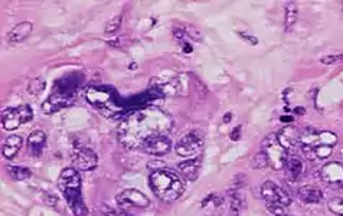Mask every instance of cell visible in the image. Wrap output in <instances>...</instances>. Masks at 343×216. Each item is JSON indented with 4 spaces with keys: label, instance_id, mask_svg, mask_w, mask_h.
<instances>
[{
    "label": "cell",
    "instance_id": "obj_17",
    "mask_svg": "<svg viewBox=\"0 0 343 216\" xmlns=\"http://www.w3.org/2000/svg\"><path fill=\"white\" fill-rule=\"evenodd\" d=\"M26 144H28L29 153L32 156H35V157H39V156L42 155V152H44V148L46 146V134L44 132H41V130L32 132L29 134V137H28Z\"/></svg>",
    "mask_w": 343,
    "mask_h": 216
},
{
    "label": "cell",
    "instance_id": "obj_9",
    "mask_svg": "<svg viewBox=\"0 0 343 216\" xmlns=\"http://www.w3.org/2000/svg\"><path fill=\"white\" fill-rule=\"evenodd\" d=\"M261 196L266 201L267 206L268 205H280V206L287 208L291 203V198L287 195V192L278 185L270 182V180L261 186Z\"/></svg>",
    "mask_w": 343,
    "mask_h": 216
},
{
    "label": "cell",
    "instance_id": "obj_34",
    "mask_svg": "<svg viewBox=\"0 0 343 216\" xmlns=\"http://www.w3.org/2000/svg\"><path fill=\"white\" fill-rule=\"evenodd\" d=\"M283 216H291V215H289V213H286V215H283Z\"/></svg>",
    "mask_w": 343,
    "mask_h": 216
},
{
    "label": "cell",
    "instance_id": "obj_21",
    "mask_svg": "<svg viewBox=\"0 0 343 216\" xmlns=\"http://www.w3.org/2000/svg\"><path fill=\"white\" fill-rule=\"evenodd\" d=\"M229 198H231V206H229V215L239 216L241 210L244 206V199L239 190H229Z\"/></svg>",
    "mask_w": 343,
    "mask_h": 216
},
{
    "label": "cell",
    "instance_id": "obj_15",
    "mask_svg": "<svg viewBox=\"0 0 343 216\" xmlns=\"http://www.w3.org/2000/svg\"><path fill=\"white\" fill-rule=\"evenodd\" d=\"M200 164H202V160H200L199 156H196L195 159H188V160H183L182 163H179L177 169H179V171L182 173V176L186 180L195 182L198 179Z\"/></svg>",
    "mask_w": 343,
    "mask_h": 216
},
{
    "label": "cell",
    "instance_id": "obj_3",
    "mask_svg": "<svg viewBox=\"0 0 343 216\" xmlns=\"http://www.w3.org/2000/svg\"><path fill=\"white\" fill-rule=\"evenodd\" d=\"M149 185L153 193L165 202L177 201L185 192V183L182 179L169 169L152 171L149 178Z\"/></svg>",
    "mask_w": 343,
    "mask_h": 216
},
{
    "label": "cell",
    "instance_id": "obj_26",
    "mask_svg": "<svg viewBox=\"0 0 343 216\" xmlns=\"http://www.w3.org/2000/svg\"><path fill=\"white\" fill-rule=\"evenodd\" d=\"M123 22V16L117 15L115 17H113L111 20H108V24L106 25V33H115V32L120 29Z\"/></svg>",
    "mask_w": 343,
    "mask_h": 216
},
{
    "label": "cell",
    "instance_id": "obj_20",
    "mask_svg": "<svg viewBox=\"0 0 343 216\" xmlns=\"http://www.w3.org/2000/svg\"><path fill=\"white\" fill-rule=\"evenodd\" d=\"M284 169H286L287 178H289L291 182H296V180L301 176V173H303V162L298 159L297 156H291V157H289L287 164H286Z\"/></svg>",
    "mask_w": 343,
    "mask_h": 216
},
{
    "label": "cell",
    "instance_id": "obj_7",
    "mask_svg": "<svg viewBox=\"0 0 343 216\" xmlns=\"http://www.w3.org/2000/svg\"><path fill=\"white\" fill-rule=\"evenodd\" d=\"M204 137L199 132H191L185 134L182 139L176 143L175 150L180 157H196L202 152Z\"/></svg>",
    "mask_w": 343,
    "mask_h": 216
},
{
    "label": "cell",
    "instance_id": "obj_19",
    "mask_svg": "<svg viewBox=\"0 0 343 216\" xmlns=\"http://www.w3.org/2000/svg\"><path fill=\"white\" fill-rule=\"evenodd\" d=\"M22 144H23V139L21 136H17V134L9 136L8 139L3 141V146H2L3 156H5L6 159H9V160L13 159V157L21 152Z\"/></svg>",
    "mask_w": 343,
    "mask_h": 216
},
{
    "label": "cell",
    "instance_id": "obj_30",
    "mask_svg": "<svg viewBox=\"0 0 343 216\" xmlns=\"http://www.w3.org/2000/svg\"><path fill=\"white\" fill-rule=\"evenodd\" d=\"M255 166H257L258 169H267L268 167L267 160H266V157H264V155H263L261 152L255 156Z\"/></svg>",
    "mask_w": 343,
    "mask_h": 216
},
{
    "label": "cell",
    "instance_id": "obj_22",
    "mask_svg": "<svg viewBox=\"0 0 343 216\" xmlns=\"http://www.w3.org/2000/svg\"><path fill=\"white\" fill-rule=\"evenodd\" d=\"M297 16L298 10L296 3H293V2L287 3L286 5V31H291V28L297 22Z\"/></svg>",
    "mask_w": 343,
    "mask_h": 216
},
{
    "label": "cell",
    "instance_id": "obj_33",
    "mask_svg": "<svg viewBox=\"0 0 343 216\" xmlns=\"http://www.w3.org/2000/svg\"><path fill=\"white\" fill-rule=\"evenodd\" d=\"M231 118H232V116H231V114H227V116L224 117V121H225V123H227V121H229V120H231Z\"/></svg>",
    "mask_w": 343,
    "mask_h": 216
},
{
    "label": "cell",
    "instance_id": "obj_18",
    "mask_svg": "<svg viewBox=\"0 0 343 216\" xmlns=\"http://www.w3.org/2000/svg\"><path fill=\"white\" fill-rule=\"evenodd\" d=\"M298 198L305 203H309V205H316V203H320L323 201V192L317 186L313 185H307V186H301L298 189Z\"/></svg>",
    "mask_w": 343,
    "mask_h": 216
},
{
    "label": "cell",
    "instance_id": "obj_13",
    "mask_svg": "<svg viewBox=\"0 0 343 216\" xmlns=\"http://www.w3.org/2000/svg\"><path fill=\"white\" fill-rule=\"evenodd\" d=\"M72 104V98L67 93H55L42 104V113L46 116H51L62 108L69 107Z\"/></svg>",
    "mask_w": 343,
    "mask_h": 216
},
{
    "label": "cell",
    "instance_id": "obj_4",
    "mask_svg": "<svg viewBox=\"0 0 343 216\" xmlns=\"http://www.w3.org/2000/svg\"><path fill=\"white\" fill-rule=\"evenodd\" d=\"M87 101L104 116H114L123 110L117 95L110 88L90 87L87 90Z\"/></svg>",
    "mask_w": 343,
    "mask_h": 216
},
{
    "label": "cell",
    "instance_id": "obj_6",
    "mask_svg": "<svg viewBox=\"0 0 343 216\" xmlns=\"http://www.w3.org/2000/svg\"><path fill=\"white\" fill-rule=\"evenodd\" d=\"M33 118V111L29 105H19V107L6 108L2 113V124L3 128L8 132H13L19 128L22 124H26Z\"/></svg>",
    "mask_w": 343,
    "mask_h": 216
},
{
    "label": "cell",
    "instance_id": "obj_10",
    "mask_svg": "<svg viewBox=\"0 0 343 216\" xmlns=\"http://www.w3.org/2000/svg\"><path fill=\"white\" fill-rule=\"evenodd\" d=\"M117 203L120 205V208L126 209L130 206L134 208H147L150 205V199L146 196L145 193L140 192L137 189H126L117 195L115 198Z\"/></svg>",
    "mask_w": 343,
    "mask_h": 216
},
{
    "label": "cell",
    "instance_id": "obj_8",
    "mask_svg": "<svg viewBox=\"0 0 343 216\" xmlns=\"http://www.w3.org/2000/svg\"><path fill=\"white\" fill-rule=\"evenodd\" d=\"M71 162L78 171H91L98 166V156L90 147H76L72 152Z\"/></svg>",
    "mask_w": 343,
    "mask_h": 216
},
{
    "label": "cell",
    "instance_id": "obj_16",
    "mask_svg": "<svg viewBox=\"0 0 343 216\" xmlns=\"http://www.w3.org/2000/svg\"><path fill=\"white\" fill-rule=\"evenodd\" d=\"M33 31V25L29 20H25V22H21L17 24L9 32L8 35V42L9 44H19V42H23L25 39L29 38V35Z\"/></svg>",
    "mask_w": 343,
    "mask_h": 216
},
{
    "label": "cell",
    "instance_id": "obj_32",
    "mask_svg": "<svg viewBox=\"0 0 343 216\" xmlns=\"http://www.w3.org/2000/svg\"><path fill=\"white\" fill-rule=\"evenodd\" d=\"M241 36H243V38H244V39H247L248 42H252V45H257V42H258V40L254 38V36H250V35H245V33H241Z\"/></svg>",
    "mask_w": 343,
    "mask_h": 216
},
{
    "label": "cell",
    "instance_id": "obj_1",
    "mask_svg": "<svg viewBox=\"0 0 343 216\" xmlns=\"http://www.w3.org/2000/svg\"><path fill=\"white\" fill-rule=\"evenodd\" d=\"M173 128V120L157 107H145L123 120L118 127V141L127 148H140L147 140L169 136Z\"/></svg>",
    "mask_w": 343,
    "mask_h": 216
},
{
    "label": "cell",
    "instance_id": "obj_2",
    "mask_svg": "<svg viewBox=\"0 0 343 216\" xmlns=\"http://www.w3.org/2000/svg\"><path fill=\"white\" fill-rule=\"evenodd\" d=\"M58 187L72 213L75 216H84L87 209L83 198V182L78 170L74 167L62 170L58 178Z\"/></svg>",
    "mask_w": 343,
    "mask_h": 216
},
{
    "label": "cell",
    "instance_id": "obj_23",
    "mask_svg": "<svg viewBox=\"0 0 343 216\" xmlns=\"http://www.w3.org/2000/svg\"><path fill=\"white\" fill-rule=\"evenodd\" d=\"M8 173L10 178L13 180H17V182L26 180L32 176L31 170L28 167H21V166H10V167H8Z\"/></svg>",
    "mask_w": 343,
    "mask_h": 216
},
{
    "label": "cell",
    "instance_id": "obj_11",
    "mask_svg": "<svg viewBox=\"0 0 343 216\" xmlns=\"http://www.w3.org/2000/svg\"><path fill=\"white\" fill-rule=\"evenodd\" d=\"M320 178L326 185L332 187L343 186V164L339 162L326 163L320 169Z\"/></svg>",
    "mask_w": 343,
    "mask_h": 216
},
{
    "label": "cell",
    "instance_id": "obj_27",
    "mask_svg": "<svg viewBox=\"0 0 343 216\" xmlns=\"http://www.w3.org/2000/svg\"><path fill=\"white\" fill-rule=\"evenodd\" d=\"M103 212H104V216H133L126 209L123 208L114 209L108 208V206H103Z\"/></svg>",
    "mask_w": 343,
    "mask_h": 216
},
{
    "label": "cell",
    "instance_id": "obj_14",
    "mask_svg": "<svg viewBox=\"0 0 343 216\" xmlns=\"http://www.w3.org/2000/svg\"><path fill=\"white\" fill-rule=\"evenodd\" d=\"M277 137L280 140L281 146L289 152V150H294L300 147V137H301V132L294 125H287L284 127L281 132L277 134Z\"/></svg>",
    "mask_w": 343,
    "mask_h": 216
},
{
    "label": "cell",
    "instance_id": "obj_31",
    "mask_svg": "<svg viewBox=\"0 0 343 216\" xmlns=\"http://www.w3.org/2000/svg\"><path fill=\"white\" fill-rule=\"evenodd\" d=\"M239 137H241V127H235L234 132L231 133V139L235 141V140H238Z\"/></svg>",
    "mask_w": 343,
    "mask_h": 216
},
{
    "label": "cell",
    "instance_id": "obj_29",
    "mask_svg": "<svg viewBox=\"0 0 343 216\" xmlns=\"http://www.w3.org/2000/svg\"><path fill=\"white\" fill-rule=\"evenodd\" d=\"M267 208L274 216L286 215V208L284 206H280V205H268Z\"/></svg>",
    "mask_w": 343,
    "mask_h": 216
},
{
    "label": "cell",
    "instance_id": "obj_25",
    "mask_svg": "<svg viewBox=\"0 0 343 216\" xmlns=\"http://www.w3.org/2000/svg\"><path fill=\"white\" fill-rule=\"evenodd\" d=\"M329 210L337 216H343V199L342 198H335L329 201Z\"/></svg>",
    "mask_w": 343,
    "mask_h": 216
},
{
    "label": "cell",
    "instance_id": "obj_5",
    "mask_svg": "<svg viewBox=\"0 0 343 216\" xmlns=\"http://www.w3.org/2000/svg\"><path fill=\"white\" fill-rule=\"evenodd\" d=\"M261 153L268 163V167L273 170H283L289 160V152L281 146L277 134H268L261 143Z\"/></svg>",
    "mask_w": 343,
    "mask_h": 216
},
{
    "label": "cell",
    "instance_id": "obj_28",
    "mask_svg": "<svg viewBox=\"0 0 343 216\" xmlns=\"http://www.w3.org/2000/svg\"><path fill=\"white\" fill-rule=\"evenodd\" d=\"M340 61H343V54L325 55L320 59L321 63H325V65H333V63H337V62Z\"/></svg>",
    "mask_w": 343,
    "mask_h": 216
},
{
    "label": "cell",
    "instance_id": "obj_12",
    "mask_svg": "<svg viewBox=\"0 0 343 216\" xmlns=\"http://www.w3.org/2000/svg\"><path fill=\"white\" fill-rule=\"evenodd\" d=\"M140 148L147 155L165 156L172 150V141L169 139V136H159V137H153L145 141Z\"/></svg>",
    "mask_w": 343,
    "mask_h": 216
},
{
    "label": "cell",
    "instance_id": "obj_24",
    "mask_svg": "<svg viewBox=\"0 0 343 216\" xmlns=\"http://www.w3.org/2000/svg\"><path fill=\"white\" fill-rule=\"evenodd\" d=\"M45 85V81L42 78H32L31 81L28 82V93L31 94V95H38V94L42 93Z\"/></svg>",
    "mask_w": 343,
    "mask_h": 216
}]
</instances>
